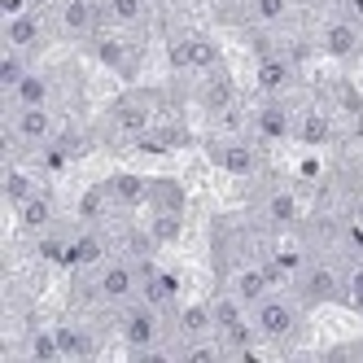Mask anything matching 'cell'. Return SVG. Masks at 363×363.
Here are the masks:
<instances>
[{
	"label": "cell",
	"instance_id": "1",
	"mask_svg": "<svg viewBox=\"0 0 363 363\" xmlns=\"http://www.w3.org/2000/svg\"><path fill=\"white\" fill-rule=\"evenodd\" d=\"M118 337H123V346L132 350L136 359L145 363H158V359H179L171 354L162 342H167V311H158L153 302L136 298V302H127L118 311Z\"/></svg>",
	"mask_w": 363,
	"mask_h": 363
},
{
	"label": "cell",
	"instance_id": "2",
	"mask_svg": "<svg viewBox=\"0 0 363 363\" xmlns=\"http://www.w3.org/2000/svg\"><path fill=\"white\" fill-rule=\"evenodd\" d=\"M250 320H254V333L258 342H272V346H284L302 333V302L294 294H280L272 289L263 302L250 306Z\"/></svg>",
	"mask_w": 363,
	"mask_h": 363
},
{
	"label": "cell",
	"instance_id": "3",
	"mask_svg": "<svg viewBox=\"0 0 363 363\" xmlns=\"http://www.w3.org/2000/svg\"><path fill=\"white\" fill-rule=\"evenodd\" d=\"M140 289H145V272L132 263V258H106L101 267H92L88 294L101 306H110V311H123L127 302H136Z\"/></svg>",
	"mask_w": 363,
	"mask_h": 363
},
{
	"label": "cell",
	"instance_id": "4",
	"mask_svg": "<svg viewBox=\"0 0 363 363\" xmlns=\"http://www.w3.org/2000/svg\"><path fill=\"white\" fill-rule=\"evenodd\" d=\"M5 127H9V140L22 149H48L62 132L53 106H9Z\"/></svg>",
	"mask_w": 363,
	"mask_h": 363
},
{
	"label": "cell",
	"instance_id": "5",
	"mask_svg": "<svg viewBox=\"0 0 363 363\" xmlns=\"http://www.w3.org/2000/svg\"><path fill=\"white\" fill-rule=\"evenodd\" d=\"M342 276L333 263H324V258H306V263L298 267L294 276V298L302 306H328V302H342Z\"/></svg>",
	"mask_w": 363,
	"mask_h": 363
},
{
	"label": "cell",
	"instance_id": "6",
	"mask_svg": "<svg viewBox=\"0 0 363 363\" xmlns=\"http://www.w3.org/2000/svg\"><path fill=\"white\" fill-rule=\"evenodd\" d=\"M167 57L179 74H206V70H219L223 66V53H219V44L211 35H201V31H184V35H175L171 48H167Z\"/></svg>",
	"mask_w": 363,
	"mask_h": 363
},
{
	"label": "cell",
	"instance_id": "7",
	"mask_svg": "<svg viewBox=\"0 0 363 363\" xmlns=\"http://www.w3.org/2000/svg\"><path fill=\"white\" fill-rule=\"evenodd\" d=\"M211 162L232 179H254L263 171V153L245 136H219V140H211Z\"/></svg>",
	"mask_w": 363,
	"mask_h": 363
},
{
	"label": "cell",
	"instance_id": "8",
	"mask_svg": "<svg viewBox=\"0 0 363 363\" xmlns=\"http://www.w3.org/2000/svg\"><path fill=\"white\" fill-rule=\"evenodd\" d=\"M153 123H158V96L153 92H127L110 110V127L118 136H127V140H140Z\"/></svg>",
	"mask_w": 363,
	"mask_h": 363
},
{
	"label": "cell",
	"instance_id": "9",
	"mask_svg": "<svg viewBox=\"0 0 363 363\" xmlns=\"http://www.w3.org/2000/svg\"><path fill=\"white\" fill-rule=\"evenodd\" d=\"M53 22L66 40H96L106 13H101V0H62L53 9Z\"/></svg>",
	"mask_w": 363,
	"mask_h": 363
},
{
	"label": "cell",
	"instance_id": "10",
	"mask_svg": "<svg viewBox=\"0 0 363 363\" xmlns=\"http://www.w3.org/2000/svg\"><path fill=\"white\" fill-rule=\"evenodd\" d=\"M320 53L333 62H350L363 53V27L354 18H328L320 27Z\"/></svg>",
	"mask_w": 363,
	"mask_h": 363
},
{
	"label": "cell",
	"instance_id": "11",
	"mask_svg": "<svg viewBox=\"0 0 363 363\" xmlns=\"http://www.w3.org/2000/svg\"><path fill=\"white\" fill-rule=\"evenodd\" d=\"M276 276H272V267L267 263H241L237 272L228 276V294L232 298H241L245 306H254V302H263L272 289H276Z\"/></svg>",
	"mask_w": 363,
	"mask_h": 363
},
{
	"label": "cell",
	"instance_id": "12",
	"mask_svg": "<svg viewBox=\"0 0 363 363\" xmlns=\"http://www.w3.org/2000/svg\"><path fill=\"white\" fill-rule=\"evenodd\" d=\"M294 114H298V110H289L280 96H267L263 106L254 110V136L263 140V145L289 140V136H294Z\"/></svg>",
	"mask_w": 363,
	"mask_h": 363
},
{
	"label": "cell",
	"instance_id": "13",
	"mask_svg": "<svg viewBox=\"0 0 363 363\" xmlns=\"http://www.w3.org/2000/svg\"><path fill=\"white\" fill-rule=\"evenodd\" d=\"M0 35H5V48L31 57V53H40V44H44V13L27 9V13H18V18H5Z\"/></svg>",
	"mask_w": 363,
	"mask_h": 363
},
{
	"label": "cell",
	"instance_id": "14",
	"mask_svg": "<svg viewBox=\"0 0 363 363\" xmlns=\"http://www.w3.org/2000/svg\"><path fill=\"white\" fill-rule=\"evenodd\" d=\"M53 333H57V346H62V363H84V359L101 354L96 333L88 324H79V320H62Z\"/></svg>",
	"mask_w": 363,
	"mask_h": 363
},
{
	"label": "cell",
	"instance_id": "15",
	"mask_svg": "<svg viewBox=\"0 0 363 363\" xmlns=\"http://www.w3.org/2000/svg\"><path fill=\"white\" fill-rule=\"evenodd\" d=\"M106 258H110V245H106V237H101L96 228H84L79 237H70V241H66L62 263H66V267H74V272H88V267H101Z\"/></svg>",
	"mask_w": 363,
	"mask_h": 363
},
{
	"label": "cell",
	"instance_id": "16",
	"mask_svg": "<svg viewBox=\"0 0 363 363\" xmlns=\"http://www.w3.org/2000/svg\"><path fill=\"white\" fill-rule=\"evenodd\" d=\"M197 79H201L197 101H201V110H206V114H228L232 106H237V84L228 79V70H223V66L197 74Z\"/></svg>",
	"mask_w": 363,
	"mask_h": 363
},
{
	"label": "cell",
	"instance_id": "17",
	"mask_svg": "<svg viewBox=\"0 0 363 363\" xmlns=\"http://www.w3.org/2000/svg\"><path fill=\"white\" fill-rule=\"evenodd\" d=\"M106 193H110V201L118 206V211H136V206H149V197H153V179L132 175V171H118V175L106 179Z\"/></svg>",
	"mask_w": 363,
	"mask_h": 363
},
{
	"label": "cell",
	"instance_id": "18",
	"mask_svg": "<svg viewBox=\"0 0 363 363\" xmlns=\"http://www.w3.org/2000/svg\"><path fill=\"white\" fill-rule=\"evenodd\" d=\"M5 106H53V79L44 70H27L13 92H5Z\"/></svg>",
	"mask_w": 363,
	"mask_h": 363
},
{
	"label": "cell",
	"instance_id": "19",
	"mask_svg": "<svg viewBox=\"0 0 363 363\" xmlns=\"http://www.w3.org/2000/svg\"><path fill=\"white\" fill-rule=\"evenodd\" d=\"M101 13L114 31H140L149 22V0H101Z\"/></svg>",
	"mask_w": 363,
	"mask_h": 363
},
{
	"label": "cell",
	"instance_id": "20",
	"mask_svg": "<svg viewBox=\"0 0 363 363\" xmlns=\"http://www.w3.org/2000/svg\"><path fill=\"white\" fill-rule=\"evenodd\" d=\"M294 140H302V145H328L333 140V118H328V110H320V106L298 110L294 114Z\"/></svg>",
	"mask_w": 363,
	"mask_h": 363
},
{
	"label": "cell",
	"instance_id": "21",
	"mask_svg": "<svg viewBox=\"0 0 363 363\" xmlns=\"http://www.w3.org/2000/svg\"><path fill=\"white\" fill-rule=\"evenodd\" d=\"M13 215H18V223L27 228V232H44V228H53L57 206H53V197H48L44 189H35L27 201H18V206H13Z\"/></svg>",
	"mask_w": 363,
	"mask_h": 363
},
{
	"label": "cell",
	"instance_id": "22",
	"mask_svg": "<svg viewBox=\"0 0 363 363\" xmlns=\"http://www.w3.org/2000/svg\"><path fill=\"white\" fill-rule=\"evenodd\" d=\"M175 328L184 342H193V337H211L215 333V302H189L175 311Z\"/></svg>",
	"mask_w": 363,
	"mask_h": 363
},
{
	"label": "cell",
	"instance_id": "23",
	"mask_svg": "<svg viewBox=\"0 0 363 363\" xmlns=\"http://www.w3.org/2000/svg\"><path fill=\"white\" fill-rule=\"evenodd\" d=\"M298 215H302V206H298V197L289 189H272L263 197V223H272V228H294Z\"/></svg>",
	"mask_w": 363,
	"mask_h": 363
},
{
	"label": "cell",
	"instance_id": "24",
	"mask_svg": "<svg viewBox=\"0 0 363 363\" xmlns=\"http://www.w3.org/2000/svg\"><path fill=\"white\" fill-rule=\"evenodd\" d=\"M258 88H263L267 96H280L284 88L294 84V66H289V57H280V53H267L263 62H258Z\"/></svg>",
	"mask_w": 363,
	"mask_h": 363
},
{
	"label": "cell",
	"instance_id": "25",
	"mask_svg": "<svg viewBox=\"0 0 363 363\" xmlns=\"http://www.w3.org/2000/svg\"><path fill=\"white\" fill-rule=\"evenodd\" d=\"M140 298L145 302H153L158 311H171L175 306V298H179V280L171 276V272H145V289H140Z\"/></svg>",
	"mask_w": 363,
	"mask_h": 363
},
{
	"label": "cell",
	"instance_id": "26",
	"mask_svg": "<svg viewBox=\"0 0 363 363\" xmlns=\"http://www.w3.org/2000/svg\"><path fill=\"white\" fill-rule=\"evenodd\" d=\"M96 57L110 70H118V74H132V44H127L123 35H101L96 40Z\"/></svg>",
	"mask_w": 363,
	"mask_h": 363
},
{
	"label": "cell",
	"instance_id": "27",
	"mask_svg": "<svg viewBox=\"0 0 363 363\" xmlns=\"http://www.w3.org/2000/svg\"><path fill=\"white\" fill-rule=\"evenodd\" d=\"M245 9L254 22H263V27H280L284 18H289V0H245Z\"/></svg>",
	"mask_w": 363,
	"mask_h": 363
},
{
	"label": "cell",
	"instance_id": "28",
	"mask_svg": "<svg viewBox=\"0 0 363 363\" xmlns=\"http://www.w3.org/2000/svg\"><path fill=\"white\" fill-rule=\"evenodd\" d=\"M342 306H350L354 315H363V263H350L342 276Z\"/></svg>",
	"mask_w": 363,
	"mask_h": 363
},
{
	"label": "cell",
	"instance_id": "29",
	"mask_svg": "<svg viewBox=\"0 0 363 363\" xmlns=\"http://www.w3.org/2000/svg\"><path fill=\"white\" fill-rule=\"evenodd\" d=\"M27 70H31V66H27V53H13V48H5V57H0V88L13 92L18 79H22Z\"/></svg>",
	"mask_w": 363,
	"mask_h": 363
},
{
	"label": "cell",
	"instance_id": "30",
	"mask_svg": "<svg viewBox=\"0 0 363 363\" xmlns=\"http://www.w3.org/2000/svg\"><path fill=\"white\" fill-rule=\"evenodd\" d=\"M31 193H35V179L27 171H18V167H5V197H9V206L27 201Z\"/></svg>",
	"mask_w": 363,
	"mask_h": 363
},
{
	"label": "cell",
	"instance_id": "31",
	"mask_svg": "<svg viewBox=\"0 0 363 363\" xmlns=\"http://www.w3.org/2000/svg\"><path fill=\"white\" fill-rule=\"evenodd\" d=\"M31 9V0H0V22L5 18H18V13H27Z\"/></svg>",
	"mask_w": 363,
	"mask_h": 363
},
{
	"label": "cell",
	"instance_id": "32",
	"mask_svg": "<svg viewBox=\"0 0 363 363\" xmlns=\"http://www.w3.org/2000/svg\"><path fill=\"white\" fill-rule=\"evenodd\" d=\"M57 5H62V0H31V9H35V13H53Z\"/></svg>",
	"mask_w": 363,
	"mask_h": 363
}]
</instances>
